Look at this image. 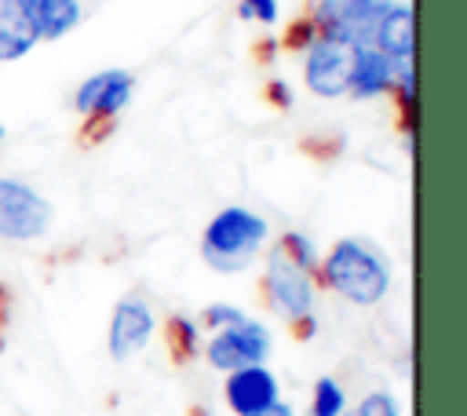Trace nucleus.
I'll use <instances>...</instances> for the list:
<instances>
[{
    "mask_svg": "<svg viewBox=\"0 0 467 416\" xmlns=\"http://www.w3.org/2000/svg\"><path fill=\"white\" fill-rule=\"evenodd\" d=\"M168 347H171V358H175L179 365L193 361L197 350H201V343H197V325H193L190 317H182V314L168 317Z\"/></svg>",
    "mask_w": 467,
    "mask_h": 416,
    "instance_id": "obj_15",
    "label": "nucleus"
},
{
    "mask_svg": "<svg viewBox=\"0 0 467 416\" xmlns=\"http://www.w3.org/2000/svg\"><path fill=\"white\" fill-rule=\"evenodd\" d=\"M0 142H4V128H0Z\"/></svg>",
    "mask_w": 467,
    "mask_h": 416,
    "instance_id": "obj_22",
    "label": "nucleus"
},
{
    "mask_svg": "<svg viewBox=\"0 0 467 416\" xmlns=\"http://www.w3.org/2000/svg\"><path fill=\"white\" fill-rule=\"evenodd\" d=\"M36 40H58L80 22V0H15Z\"/></svg>",
    "mask_w": 467,
    "mask_h": 416,
    "instance_id": "obj_13",
    "label": "nucleus"
},
{
    "mask_svg": "<svg viewBox=\"0 0 467 416\" xmlns=\"http://www.w3.org/2000/svg\"><path fill=\"white\" fill-rule=\"evenodd\" d=\"M368 44H372L379 55H387L390 62H398V66H401V62H412V7L390 0V7H387V11L379 15V22H376Z\"/></svg>",
    "mask_w": 467,
    "mask_h": 416,
    "instance_id": "obj_12",
    "label": "nucleus"
},
{
    "mask_svg": "<svg viewBox=\"0 0 467 416\" xmlns=\"http://www.w3.org/2000/svg\"><path fill=\"white\" fill-rule=\"evenodd\" d=\"M237 15L248 22H277V0H237Z\"/></svg>",
    "mask_w": 467,
    "mask_h": 416,
    "instance_id": "obj_19",
    "label": "nucleus"
},
{
    "mask_svg": "<svg viewBox=\"0 0 467 416\" xmlns=\"http://www.w3.org/2000/svg\"><path fill=\"white\" fill-rule=\"evenodd\" d=\"M270 358V332L263 321H237L230 328L212 332V339L204 343V361L219 372H237L248 365H266Z\"/></svg>",
    "mask_w": 467,
    "mask_h": 416,
    "instance_id": "obj_5",
    "label": "nucleus"
},
{
    "mask_svg": "<svg viewBox=\"0 0 467 416\" xmlns=\"http://www.w3.org/2000/svg\"><path fill=\"white\" fill-rule=\"evenodd\" d=\"M51 226V204L26 182L0 175V237L36 241Z\"/></svg>",
    "mask_w": 467,
    "mask_h": 416,
    "instance_id": "obj_6",
    "label": "nucleus"
},
{
    "mask_svg": "<svg viewBox=\"0 0 467 416\" xmlns=\"http://www.w3.org/2000/svg\"><path fill=\"white\" fill-rule=\"evenodd\" d=\"M405 66V62H401ZM394 77H398V62H390L387 55H379L372 44H358L350 47V77H347V91L354 99H376L394 91Z\"/></svg>",
    "mask_w": 467,
    "mask_h": 416,
    "instance_id": "obj_11",
    "label": "nucleus"
},
{
    "mask_svg": "<svg viewBox=\"0 0 467 416\" xmlns=\"http://www.w3.org/2000/svg\"><path fill=\"white\" fill-rule=\"evenodd\" d=\"M36 47V33L15 0H0V62H15Z\"/></svg>",
    "mask_w": 467,
    "mask_h": 416,
    "instance_id": "obj_14",
    "label": "nucleus"
},
{
    "mask_svg": "<svg viewBox=\"0 0 467 416\" xmlns=\"http://www.w3.org/2000/svg\"><path fill=\"white\" fill-rule=\"evenodd\" d=\"M223 398L234 416H259L281 398V383L266 365H248V369L226 372Z\"/></svg>",
    "mask_w": 467,
    "mask_h": 416,
    "instance_id": "obj_9",
    "label": "nucleus"
},
{
    "mask_svg": "<svg viewBox=\"0 0 467 416\" xmlns=\"http://www.w3.org/2000/svg\"><path fill=\"white\" fill-rule=\"evenodd\" d=\"M303 77L306 88L321 99H339L347 95V77H350V47L314 36L306 44V58H303Z\"/></svg>",
    "mask_w": 467,
    "mask_h": 416,
    "instance_id": "obj_7",
    "label": "nucleus"
},
{
    "mask_svg": "<svg viewBox=\"0 0 467 416\" xmlns=\"http://www.w3.org/2000/svg\"><path fill=\"white\" fill-rule=\"evenodd\" d=\"M259 416H296V412H292V405H288V401H281V398H277V401H274L266 412H259Z\"/></svg>",
    "mask_w": 467,
    "mask_h": 416,
    "instance_id": "obj_20",
    "label": "nucleus"
},
{
    "mask_svg": "<svg viewBox=\"0 0 467 416\" xmlns=\"http://www.w3.org/2000/svg\"><path fill=\"white\" fill-rule=\"evenodd\" d=\"M347 412V394L332 376H321L314 383V398H310V416H343Z\"/></svg>",
    "mask_w": 467,
    "mask_h": 416,
    "instance_id": "obj_16",
    "label": "nucleus"
},
{
    "mask_svg": "<svg viewBox=\"0 0 467 416\" xmlns=\"http://www.w3.org/2000/svg\"><path fill=\"white\" fill-rule=\"evenodd\" d=\"M153 336V310L142 296H124L113 314H109V336H106V347H109V358L113 361H128L131 354H139Z\"/></svg>",
    "mask_w": 467,
    "mask_h": 416,
    "instance_id": "obj_8",
    "label": "nucleus"
},
{
    "mask_svg": "<svg viewBox=\"0 0 467 416\" xmlns=\"http://www.w3.org/2000/svg\"><path fill=\"white\" fill-rule=\"evenodd\" d=\"M266 237H270V226L263 215L248 208H223L212 215V223L201 234V255L212 270L237 274L259 255Z\"/></svg>",
    "mask_w": 467,
    "mask_h": 416,
    "instance_id": "obj_3",
    "label": "nucleus"
},
{
    "mask_svg": "<svg viewBox=\"0 0 467 416\" xmlns=\"http://www.w3.org/2000/svg\"><path fill=\"white\" fill-rule=\"evenodd\" d=\"M270 95H274L281 106H288V102H292V95H288V88H285L281 80H274V84H270Z\"/></svg>",
    "mask_w": 467,
    "mask_h": 416,
    "instance_id": "obj_21",
    "label": "nucleus"
},
{
    "mask_svg": "<svg viewBox=\"0 0 467 416\" xmlns=\"http://www.w3.org/2000/svg\"><path fill=\"white\" fill-rule=\"evenodd\" d=\"M248 314L241 310V307H230V303H212V307H204V314H201V325L204 328H212V332H219V328H230V325H237V321H244Z\"/></svg>",
    "mask_w": 467,
    "mask_h": 416,
    "instance_id": "obj_17",
    "label": "nucleus"
},
{
    "mask_svg": "<svg viewBox=\"0 0 467 416\" xmlns=\"http://www.w3.org/2000/svg\"><path fill=\"white\" fill-rule=\"evenodd\" d=\"M387 7H390V0H317L310 26L325 40L358 47V44H368V36Z\"/></svg>",
    "mask_w": 467,
    "mask_h": 416,
    "instance_id": "obj_4",
    "label": "nucleus"
},
{
    "mask_svg": "<svg viewBox=\"0 0 467 416\" xmlns=\"http://www.w3.org/2000/svg\"><path fill=\"white\" fill-rule=\"evenodd\" d=\"M354 416H401V409H398L394 394H387V390H372V394H365V398L358 401Z\"/></svg>",
    "mask_w": 467,
    "mask_h": 416,
    "instance_id": "obj_18",
    "label": "nucleus"
},
{
    "mask_svg": "<svg viewBox=\"0 0 467 416\" xmlns=\"http://www.w3.org/2000/svg\"><path fill=\"white\" fill-rule=\"evenodd\" d=\"M131 91H135L131 73H124V69H102V73L88 77V80L77 88L73 106H77V113H84V117L113 120V117L131 102Z\"/></svg>",
    "mask_w": 467,
    "mask_h": 416,
    "instance_id": "obj_10",
    "label": "nucleus"
},
{
    "mask_svg": "<svg viewBox=\"0 0 467 416\" xmlns=\"http://www.w3.org/2000/svg\"><path fill=\"white\" fill-rule=\"evenodd\" d=\"M325 288H332L336 296H343L347 303L354 307H376L387 288H390V266L387 259L358 241V237H343L328 248L325 263H317V274H314Z\"/></svg>",
    "mask_w": 467,
    "mask_h": 416,
    "instance_id": "obj_2",
    "label": "nucleus"
},
{
    "mask_svg": "<svg viewBox=\"0 0 467 416\" xmlns=\"http://www.w3.org/2000/svg\"><path fill=\"white\" fill-rule=\"evenodd\" d=\"M317 274V255L310 237L303 234H281L266 255V274H263V292L270 310H277L288 325L314 317V277Z\"/></svg>",
    "mask_w": 467,
    "mask_h": 416,
    "instance_id": "obj_1",
    "label": "nucleus"
}]
</instances>
